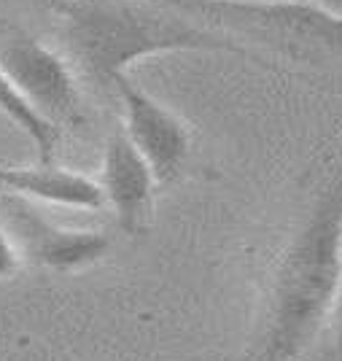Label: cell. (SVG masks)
<instances>
[{"instance_id":"12","label":"cell","mask_w":342,"mask_h":361,"mask_svg":"<svg viewBox=\"0 0 342 361\" xmlns=\"http://www.w3.org/2000/svg\"><path fill=\"white\" fill-rule=\"evenodd\" d=\"M307 3H315V6L326 8V11H331V14L342 16V0H307Z\"/></svg>"},{"instance_id":"2","label":"cell","mask_w":342,"mask_h":361,"mask_svg":"<svg viewBox=\"0 0 342 361\" xmlns=\"http://www.w3.org/2000/svg\"><path fill=\"white\" fill-rule=\"evenodd\" d=\"M342 281V167L321 186L272 272L259 361H291L315 340Z\"/></svg>"},{"instance_id":"9","label":"cell","mask_w":342,"mask_h":361,"mask_svg":"<svg viewBox=\"0 0 342 361\" xmlns=\"http://www.w3.org/2000/svg\"><path fill=\"white\" fill-rule=\"evenodd\" d=\"M0 114L11 121L19 133L28 135V140H30L35 154H38V162H44V165L54 162L57 149H60L62 130L57 124H51L49 119H44V116L16 92V87L11 84V78L3 73V68H0Z\"/></svg>"},{"instance_id":"6","label":"cell","mask_w":342,"mask_h":361,"mask_svg":"<svg viewBox=\"0 0 342 361\" xmlns=\"http://www.w3.org/2000/svg\"><path fill=\"white\" fill-rule=\"evenodd\" d=\"M6 224L16 243L19 256L30 259L46 270L75 272L100 262L111 251V240L94 229H68L46 221L22 197L3 195Z\"/></svg>"},{"instance_id":"8","label":"cell","mask_w":342,"mask_h":361,"mask_svg":"<svg viewBox=\"0 0 342 361\" xmlns=\"http://www.w3.org/2000/svg\"><path fill=\"white\" fill-rule=\"evenodd\" d=\"M0 192L22 197L28 202H46L73 211H100L105 208L100 183L84 173H75L54 162H38L30 167L0 165Z\"/></svg>"},{"instance_id":"4","label":"cell","mask_w":342,"mask_h":361,"mask_svg":"<svg viewBox=\"0 0 342 361\" xmlns=\"http://www.w3.org/2000/svg\"><path fill=\"white\" fill-rule=\"evenodd\" d=\"M0 68L16 92L57 127L84 124V100L71 60L30 32L16 30L0 41Z\"/></svg>"},{"instance_id":"11","label":"cell","mask_w":342,"mask_h":361,"mask_svg":"<svg viewBox=\"0 0 342 361\" xmlns=\"http://www.w3.org/2000/svg\"><path fill=\"white\" fill-rule=\"evenodd\" d=\"M329 361H342V281L337 300H334V345H331V359Z\"/></svg>"},{"instance_id":"7","label":"cell","mask_w":342,"mask_h":361,"mask_svg":"<svg viewBox=\"0 0 342 361\" xmlns=\"http://www.w3.org/2000/svg\"><path fill=\"white\" fill-rule=\"evenodd\" d=\"M100 192L103 202L114 211L116 224L127 235H143L151 224L154 213V195L157 178L149 162L138 154L124 130L111 133L103 149V167H100Z\"/></svg>"},{"instance_id":"10","label":"cell","mask_w":342,"mask_h":361,"mask_svg":"<svg viewBox=\"0 0 342 361\" xmlns=\"http://www.w3.org/2000/svg\"><path fill=\"white\" fill-rule=\"evenodd\" d=\"M22 264V256L16 251V243L6 224V213H3V197H0V281L11 278Z\"/></svg>"},{"instance_id":"5","label":"cell","mask_w":342,"mask_h":361,"mask_svg":"<svg viewBox=\"0 0 342 361\" xmlns=\"http://www.w3.org/2000/svg\"><path fill=\"white\" fill-rule=\"evenodd\" d=\"M114 94L119 97L121 116H124L121 130L138 149V154L149 162L157 183L167 186L178 180L192 154L189 127L154 94L143 90L133 75L119 78Z\"/></svg>"},{"instance_id":"3","label":"cell","mask_w":342,"mask_h":361,"mask_svg":"<svg viewBox=\"0 0 342 361\" xmlns=\"http://www.w3.org/2000/svg\"><path fill=\"white\" fill-rule=\"evenodd\" d=\"M240 44L297 60L342 54V16L307 0H159ZM245 46V44H243Z\"/></svg>"},{"instance_id":"1","label":"cell","mask_w":342,"mask_h":361,"mask_svg":"<svg viewBox=\"0 0 342 361\" xmlns=\"http://www.w3.org/2000/svg\"><path fill=\"white\" fill-rule=\"evenodd\" d=\"M65 57L78 78L114 90L138 62L173 51H235L221 32L200 25L159 0H68L60 6Z\"/></svg>"}]
</instances>
